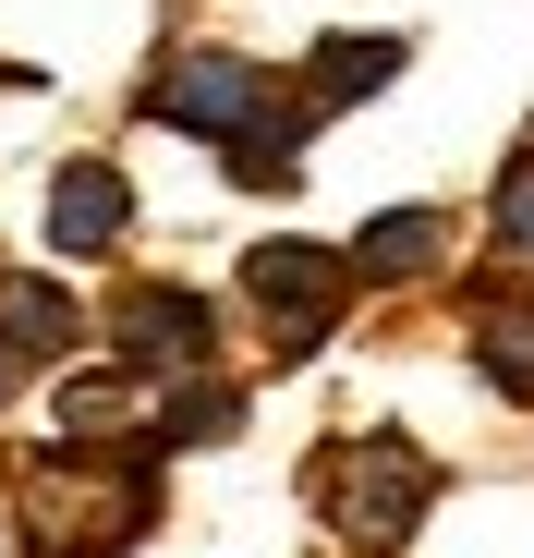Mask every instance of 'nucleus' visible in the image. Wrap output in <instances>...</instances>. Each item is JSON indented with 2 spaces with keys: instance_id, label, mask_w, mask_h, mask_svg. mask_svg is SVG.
I'll use <instances>...</instances> for the list:
<instances>
[{
  "instance_id": "f257e3e1",
  "label": "nucleus",
  "mask_w": 534,
  "mask_h": 558,
  "mask_svg": "<svg viewBox=\"0 0 534 558\" xmlns=\"http://www.w3.org/2000/svg\"><path fill=\"white\" fill-rule=\"evenodd\" d=\"M146 110L158 122H183V134H219V146H267V134H292L304 146V110H280V85H267L255 61H170L158 85H146Z\"/></svg>"
},
{
  "instance_id": "f03ea898",
  "label": "nucleus",
  "mask_w": 534,
  "mask_h": 558,
  "mask_svg": "<svg viewBox=\"0 0 534 558\" xmlns=\"http://www.w3.org/2000/svg\"><path fill=\"white\" fill-rule=\"evenodd\" d=\"M316 498H328V522L352 546H401L425 522V498H437V461L401 449V437H365V449H340L328 474H316Z\"/></svg>"
},
{
  "instance_id": "7ed1b4c3",
  "label": "nucleus",
  "mask_w": 534,
  "mask_h": 558,
  "mask_svg": "<svg viewBox=\"0 0 534 558\" xmlns=\"http://www.w3.org/2000/svg\"><path fill=\"white\" fill-rule=\"evenodd\" d=\"M243 292L267 304V328H280L292 352H316L328 316H340V255L328 243H255L243 255Z\"/></svg>"
},
{
  "instance_id": "20e7f679",
  "label": "nucleus",
  "mask_w": 534,
  "mask_h": 558,
  "mask_svg": "<svg viewBox=\"0 0 534 558\" xmlns=\"http://www.w3.org/2000/svg\"><path fill=\"white\" fill-rule=\"evenodd\" d=\"M110 340H122L134 364H207V352H219V316H207L195 292H158V279H146V292L110 304Z\"/></svg>"
},
{
  "instance_id": "39448f33",
  "label": "nucleus",
  "mask_w": 534,
  "mask_h": 558,
  "mask_svg": "<svg viewBox=\"0 0 534 558\" xmlns=\"http://www.w3.org/2000/svg\"><path fill=\"white\" fill-rule=\"evenodd\" d=\"M122 219H134V182H122L110 158H73V170L49 182V255H110Z\"/></svg>"
},
{
  "instance_id": "423d86ee",
  "label": "nucleus",
  "mask_w": 534,
  "mask_h": 558,
  "mask_svg": "<svg viewBox=\"0 0 534 558\" xmlns=\"http://www.w3.org/2000/svg\"><path fill=\"white\" fill-rule=\"evenodd\" d=\"M389 73H401V37H328L316 73H304V98L316 110H352V98H377Z\"/></svg>"
},
{
  "instance_id": "0eeeda50",
  "label": "nucleus",
  "mask_w": 534,
  "mask_h": 558,
  "mask_svg": "<svg viewBox=\"0 0 534 558\" xmlns=\"http://www.w3.org/2000/svg\"><path fill=\"white\" fill-rule=\"evenodd\" d=\"M437 243H450V219H437V207H389V219H365L352 267H365V279H413V267H437Z\"/></svg>"
},
{
  "instance_id": "6e6552de",
  "label": "nucleus",
  "mask_w": 534,
  "mask_h": 558,
  "mask_svg": "<svg viewBox=\"0 0 534 558\" xmlns=\"http://www.w3.org/2000/svg\"><path fill=\"white\" fill-rule=\"evenodd\" d=\"M474 352H486V389L498 401H534V304H486L474 316Z\"/></svg>"
},
{
  "instance_id": "1a4fd4ad",
  "label": "nucleus",
  "mask_w": 534,
  "mask_h": 558,
  "mask_svg": "<svg viewBox=\"0 0 534 558\" xmlns=\"http://www.w3.org/2000/svg\"><path fill=\"white\" fill-rule=\"evenodd\" d=\"M0 340H13V352H73V292H49V279H0Z\"/></svg>"
},
{
  "instance_id": "9d476101",
  "label": "nucleus",
  "mask_w": 534,
  "mask_h": 558,
  "mask_svg": "<svg viewBox=\"0 0 534 558\" xmlns=\"http://www.w3.org/2000/svg\"><path fill=\"white\" fill-rule=\"evenodd\" d=\"M110 425H146V437H158V413H146L134 377H73V389H61V437H110Z\"/></svg>"
},
{
  "instance_id": "9b49d317",
  "label": "nucleus",
  "mask_w": 534,
  "mask_h": 558,
  "mask_svg": "<svg viewBox=\"0 0 534 558\" xmlns=\"http://www.w3.org/2000/svg\"><path fill=\"white\" fill-rule=\"evenodd\" d=\"M231 425H243V401H231V389H183V401L158 413V437H146V449H207V437H231Z\"/></svg>"
},
{
  "instance_id": "f8f14e48",
  "label": "nucleus",
  "mask_w": 534,
  "mask_h": 558,
  "mask_svg": "<svg viewBox=\"0 0 534 558\" xmlns=\"http://www.w3.org/2000/svg\"><path fill=\"white\" fill-rule=\"evenodd\" d=\"M486 219H498V243H510V255H534V158L498 182V207H486Z\"/></svg>"
},
{
  "instance_id": "ddd939ff",
  "label": "nucleus",
  "mask_w": 534,
  "mask_h": 558,
  "mask_svg": "<svg viewBox=\"0 0 534 558\" xmlns=\"http://www.w3.org/2000/svg\"><path fill=\"white\" fill-rule=\"evenodd\" d=\"M0 401H13V352H0Z\"/></svg>"
}]
</instances>
